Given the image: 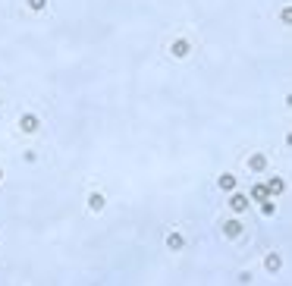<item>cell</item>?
I'll return each mask as SVG.
<instances>
[{
	"mask_svg": "<svg viewBox=\"0 0 292 286\" xmlns=\"http://www.w3.org/2000/svg\"><path fill=\"white\" fill-rule=\"evenodd\" d=\"M38 126H41V120H38V116H35V113H22L19 116V129H22V132H38Z\"/></svg>",
	"mask_w": 292,
	"mask_h": 286,
	"instance_id": "1",
	"label": "cell"
},
{
	"mask_svg": "<svg viewBox=\"0 0 292 286\" xmlns=\"http://www.w3.org/2000/svg\"><path fill=\"white\" fill-rule=\"evenodd\" d=\"M189 51H192V44L185 41V38H176V41L170 44V54L176 57V60H182V57H189Z\"/></svg>",
	"mask_w": 292,
	"mask_h": 286,
	"instance_id": "2",
	"label": "cell"
},
{
	"mask_svg": "<svg viewBox=\"0 0 292 286\" xmlns=\"http://www.w3.org/2000/svg\"><path fill=\"white\" fill-rule=\"evenodd\" d=\"M248 170L251 173H264L267 170V158H264V154H251V158H248Z\"/></svg>",
	"mask_w": 292,
	"mask_h": 286,
	"instance_id": "3",
	"label": "cell"
},
{
	"mask_svg": "<svg viewBox=\"0 0 292 286\" xmlns=\"http://www.w3.org/2000/svg\"><path fill=\"white\" fill-rule=\"evenodd\" d=\"M223 236H226V239H239V236H242V223L239 220H226L223 223Z\"/></svg>",
	"mask_w": 292,
	"mask_h": 286,
	"instance_id": "4",
	"label": "cell"
},
{
	"mask_svg": "<svg viewBox=\"0 0 292 286\" xmlns=\"http://www.w3.org/2000/svg\"><path fill=\"white\" fill-rule=\"evenodd\" d=\"M264 267H267V270H270V273H276L279 267H283V258H279L276 252H270V255H267V258H264Z\"/></svg>",
	"mask_w": 292,
	"mask_h": 286,
	"instance_id": "5",
	"label": "cell"
},
{
	"mask_svg": "<svg viewBox=\"0 0 292 286\" xmlns=\"http://www.w3.org/2000/svg\"><path fill=\"white\" fill-rule=\"evenodd\" d=\"M104 205H107V201H104V195H101V192H95V195H88V211H95V214H101V211H104Z\"/></svg>",
	"mask_w": 292,
	"mask_h": 286,
	"instance_id": "6",
	"label": "cell"
},
{
	"mask_svg": "<svg viewBox=\"0 0 292 286\" xmlns=\"http://www.w3.org/2000/svg\"><path fill=\"white\" fill-rule=\"evenodd\" d=\"M229 208L236 211V214H242L245 208H248V195H232V198H229Z\"/></svg>",
	"mask_w": 292,
	"mask_h": 286,
	"instance_id": "7",
	"label": "cell"
},
{
	"mask_svg": "<svg viewBox=\"0 0 292 286\" xmlns=\"http://www.w3.org/2000/svg\"><path fill=\"white\" fill-rule=\"evenodd\" d=\"M182 245H185V239H182V233H170V236H167V248H170V252H179Z\"/></svg>",
	"mask_w": 292,
	"mask_h": 286,
	"instance_id": "8",
	"label": "cell"
},
{
	"mask_svg": "<svg viewBox=\"0 0 292 286\" xmlns=\"http://www.w3.org/2000/svg\"><path fill=\"white\" fill-rule=\"evenodd\" d=\"M217 183H220V189H223V192H232V189H236V176H232V173H223Z\"/></svg>",
	"mask_w": 292,
	"mask_h": 286,
	"instance_id": "9",
	"label": "cell"
},
{
	"mask_svg": "<svg viewBox=\"0 0 292 286\" xmlns=\"http://www.w3.org/2000/svg\"><path fill=\"white\" fill-rule=\"evenodd\" d=\"M283 189H286V183L276 176V180H270V183H267V195L273 198V195H279V192H283Z\"/></svg>",
	"mask_w": 292,
	"mask_h": 286,
	"instance_id": "10",
	"label": "cell"
},
{
	"mask_svg": "<svg viewBox=\"0 0 292 286\" xmlns=\"http://www.w3.org/2000/svg\"><path fill=\"white\" fill-rule=\"evenodd\" d=\"M261 214H264V217H273V214H276L273 198H264V201H261Z\"/></svg>",
	"mask_w": 292,
	"mask_h": 286,
	"instance_id": "11",
	"label": "cell"
},
{
	"mask_svg": "<svg viewBox=\"0 0 292 286\" xmlns=\"http://www.w3.org/2000/svg\"><path fill=\"white\" fill-rule=\"evenodd\" d=\"M251 198H254V201L270 198V195H267V186H261V183H258V186H251Z\"/></svg>",
	"mask_w": 292,
	"mask_h": 286,
	"instance_id": "12",
	"label": "cell"
},
{
	"mask_svg": "<svg viewBox=\"0 0 292 286\" xmlns=\"http://www.w3.org/2000/svg\"><path fill=\"white\" fill-rule=\"evenodd\" d=\"M26 7H29V10H35V13H41V10L48 7V0H26Z\"/></svg>",
	"mask_w": 292,
	"mask_h": 286,
	"instance_id": "13",
	"label": "cell"
},
{
	"mask_svg": "<svg viewBox=\"0 0 292 286\" xmlns=\"http://www.w3.org/2000/svg\"><path fill=\"white\" fill-rule=\"evenodd\" d=\"M0 180H4V170H0Z\"/></svg>",
	"mask_w": 292,
	"mask_h": 286,
	"instance_id": "14",
	"label": "cell"
}]
</instances>
